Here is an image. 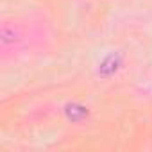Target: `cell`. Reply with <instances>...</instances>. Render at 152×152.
<instances>
[{
  "mask_svg": "<svg viewBox=\"0 0 152 152\" xmlns=\"http://www.w3.org/2000/svg\"><path fill=\"white\" fill-rule=\"evenodd\" d=\"M124 64V56L120 52H111L107 54L100 63H99V68H97V75L102 79H111L113 75L122 68Z\"/></svg>",
  "mask_w": 152,
  "mask_h": 152,
  "instance_id": "obj_1",
  "label": "cell"
},
{
  "mask_svg": "<svg viewBox=\"0 0 152 152\" xmlns=\"http://www.w3.org/2000/svg\"><path fill=\"white\" fill-rule=\"evenodd\" d=\"M63 111H64L66 120L72 122V124H83L90 118V109L84 104H79V102H68Z\"/></svg>",
  "mask_w": 152,
  "mask_h": 152,
  "instance_id": "obj_2",
  "label": "cell"
}]
</instances>
